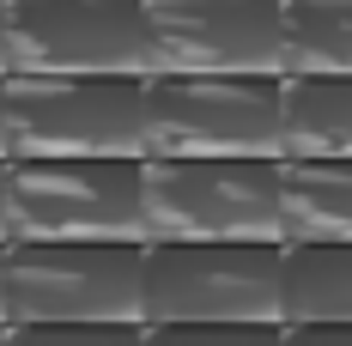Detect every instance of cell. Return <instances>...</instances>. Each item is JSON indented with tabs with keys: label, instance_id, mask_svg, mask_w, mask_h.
I'll list each match as a JSON object with an SVG mask.
<instances>
[{
	"label": "cell",
	"instance_id": "6da1fadb",
	"mask_svg": "<svg viewBox=\"0 0 352 346\" xmlns=\"http://www.w3.org/2000/svg\"><path fill=\"white\" fill-rule=\"evenodd\" d=\"M146 158H6V243H146Z\"/></svg>",
	"mask_w": 352,
	"mask_h": 346
},
{
	"label": "cell",
	"instance_id": "7a4b0ae2",
	"mask_svg": "<svg viewBox=\"0 0 352 346\" xmlns=\"http://www.w3.org/2000/svg\"><path fill=\"white\" fill-rule=\"evenodd\" d=\"M146 243H285L280 158H146Z\"/></svg>",
	"mask_w": 352,
	"mask_h": 346
},
{
	"label": "cell",
	"instance_id": "3957f363",
	"mask_svg": "<svg viewBox=\"0 0 352 346\" xmlns=\"http://www.w3.org/2000/svg\"><path fill=\"white\" fill-rule=\"evenodd\" d=\"M146 243H6L0 322H140Z\"/></svg>",
	"mask_w": 352,
	"mask_h": 346
},
{
	"label": "cell",
	"instance_id": "277c9868",
	"mask_svg": "<svg viewBox=\"0 0 352 346\" xmlns=\"http://www.w3.org/2000/svg\"><path fill=\"white\" fill-rule=\"evenodd\" d=\"M6 73L152 79L146 0H6Z\"/></svg>",
	"mask_w": 352,
	"mask_h": 346
},
{
	"label": "cell",
	"instance_id": "5b68a950",
	"mask_svg": "<svg viewBox=\"0 0 352 346\" xmlns=\"http://www.w3.org/2000/svg\"><path fill=\"white\" fill-rule=\"evenodd\" d=\"M280 268L285 243H146L140 322H280Z\"/></svg>",
	"mask_w": 352,
	"mask_h": 346
},
{
	"label": "cell",
	"instance_id": "8992f818",
	"mask_svg": "<svg viewBox=\"0 0 352 346\" xmlns=\"http://www.w3.org/2000/svg\"><path fill=\"white\" fill-rule=\"evenodd\" d=\"M285 79L152 73L146 79V158H285Z\"/></svg>",
	"mask_w": 352,
	"mask_h": 346
},
{
	"label": "cell",
	"instance_id": "52a82bcc",
	"mask_svg": "<svg viewBox=\"0 0 352 346\" xmlns=\"http://www.w3.org/2000/svg\"><path fill=\"white\" fill-rule=\"evenodd\" d=\"M6 158H146V79L6 73Z\"/></svg>",
	"mask_w": 352,
	"mask_h": 346
},
{
	"label": "cell",
	"instance_id": "ba28073f",
	"mask_svg": "<svg viewBox=\"0 0 352 346\" xmlns=\"http://www.w3.org/2000/svg\"><path fill=\"white\" fill-rule=\"evenodd\" d=\"M152 73L285 79V0H146Z\"/></svg>",
	"mask_w": 352,
	"mask_h": 346
},
{
	"label": "cell",
	"instance_id": "9c48e42d",
	"mask_svg": "<svg viewBox=\"0 0 352 346\" xmlns=\"http://www.w3.org/2000/svg\"><path fill=\"white\" fill-rule=\"evenodd\" d=\"M280 237L352 243V158H280Z\"/></svg>",
	"mask_w": 352,
	"mask_h": 346
},
{
	"label": "cell",
	"instance_id": "30bf717a",
	"mask_svg": "<svg viewBox=\"0 0 352 346\" xmlns=\"http://www.w3.org/2000/svg\"><path fill=\"white\" fill-rule=\"evenodd\" d=\"M280 322H352V243H285Z\"/></svg>",
	"mask_w": 352,
	"mask_h": 346
},
{
	"label": "cell",
	"instance_id": "8fae6325",
	"mask_svg": "<svg viewBox=\"0 0 352 346\" xmlns=\"http://www.w3.org/2000/svg\"><path fill=\"white\" fill-rule=\"evenodd\" d=\"M280 152L285 158H352V79H285Z\"/></svg>",
	"mask_w": 352,
	"mask_h": 346
},
{
	"label": "cell",
	"instance_id": "7c38bea8",
	"mask_svg": "<svg viewBox=\"0 0 352 346\" xmlns=\"http://www.w3.org/2000/svg\"><path fill=\"white\" fill-rule=\"evenodd\" d=\"M285 79H352V0H285Z\"/></svg>",
	"mask_w": 352,
	"mask_h": 346
},
{
	"label": "cell",
	"instance_id": "4fadbf2b",
	"mask_svg": "<svg viewBox=\"0 0 352 346\" xmlns=\"http://www.w3.org/2000/svg\"><path fill=\"white\" fill-rule=\"evenodd\" d=\"M146 346H285L280 322H164L146 328Z\"/></svg>",
	"mask_w": 352,
	"mask_h": 346
},
{
	"label": "cell",
	"instance_id": "5bb4252c",
	"mask_svg": "<svg viewBox=\"0 0 352 346\" xmlns=\"http://www.w3.org/2000/svg\"><path fill=\"white\" fill-rule=\"evenodd\" d=\"M6 346H146V322H31L6 328Z\"/></svg>",
	"mask_w": 352,
	"mask_h": 346
},
{
	"label": "cell",
	"instance_id": "9a60e30c",
	"mask_svg": "<svg viewBox=\"0 0 352 346\" xmlns=\"http://www.w3.org/2000/svg\"><path fill=\"white\" fill-rule=\"evenodd\" d=\"M285 346H352V322H298L285 328Z\"/></svg>",
	"mask_w": 352,
	"mask_h": 346
},
{
	"label": "cell",
	"instance_id": "2e32d148",
	"mask_svg": "<svg viewBox=\"0 0 352 346\" xmlns=\"http://www.w3.org/2000/svg\"><path fill=\"white\" fill-rule=\"evenodd\" d=\"M0 243H6V158H0Z\"/></svg>",
	"mask_w": 352,
	"mask_h": 346
},
{
	"label": "cell",
	"instance_id": "e0dca14e",
	"mask_svg": "<svg viewBox=\"0 0 352 346\" xmlns=\"http://www.w3.org/2000/svg\"><path fill=\"white\" fill-rule=\"evenodd\" d=\"M0 158H6V79H0Z\"/></svg>",
	"mask_w": 352,
	"mask_h": 346
},
{
	"label": "cell",
	"instance_id": "ac0fdd59",
	"mask_svg": "<svg viewBox=\"0 0 352 346\" xmlns=\"http://www.w3.org/2000/svg\"><path fill=\"white\" fill-rule=\"evenodd\" d=\"M0 79H6V0H0Z\"/></svg>",
	"mask_w": 352,
	"mask_h": 346
},
{
	"label": "cell",
	"instance_id": "d6986e66",
	"mask_svg": "<svg viewBox=\"0 0 352 346\" xmlns=\"http://www.w3.org/2000/svg\"><path fill=\"white\" fill-rule=\"evenodd\" d=\"M0 346H6V322H0Z\"/></svg>",
	"mask_w": 352,
	"mask_h": 346
},
{
	"label": "cell",
	"instance_id": "ffe728a7",
	"mask_svg": "<svg viewBox=\"0 0 352 346\" xmlns=\"http://www.w3.org/2000/svg\"><path fill=\"white\" fill-rule=\"evenodd\" d=\"M0 249H6V243H0Z\"/></svg>",
	"mask_w": 352,
	"mask_h": 346
}]
</instances>
